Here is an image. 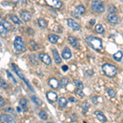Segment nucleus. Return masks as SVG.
I'll return each instance as SVG.
<instances>
[{
    "instance_id": "f257e3e1",
    "label": "nucleus",
    "mask_w": 123,
    "mask_h": 123,
    "mask_svg": "<svg viewBox=\"0 0 123 123\" xmlns=\"http://www.w3.org/2000/svg\"><path fill=\"white\" fill-rule=\"evenodd\" d=\"M86 42L93 49L96 51L103 50V43L102 40L98 37L88 36L86 38Z\"/></svg>"
},
{
    "instance_id": "f03ea898",
    "label": "nucleus",
    "mask_w": 123,
    "mask_h": 123,
    "mask_svg": "<svg viewBox=\"0 0 123 123\" xmlns=\"http://www.w3.org/2000/svg\"><path fill=\"white\" fill-rule=\"evenodd\" d=\"M102 71L104 73L105 76L110 77V78L115 77L117 76V67L113 66L112 64H110V63H104L102 66Z\"/></svg>"
},
{
    "instance_id": "7ed1b4c3",
    "label": "nucleus",
    "mask_w": 123,
    "mask_h": 123,
    "mask_svg": "<svg viewBox=\"0 0 123 123\" xmlns=\"http://www.w3.org/2000/svg\"><path fill=\"white\" fill-rule=\"evenodd\" d=\"M14 48L16 49V51L18 53H22L25 52L26 50V46L25 44V42L23 41V39L20 36H17L14 39Z\"/></svg>"
},
{
    "instance_id": "20e7f679",
    "label": "nucleus",
    "mask_w": 123,
    "mask_h": 123,
    "mask_svg": "<svg viewBox=\"0 0 123 123\" xmlns=\"http://www.w3.org/2000/svg\"><path fill=\"white\" fill-rule=\"evenodd\" d=\"M91 9L93 10V12L97 13H103L105 12L104 4L101 1H92V3H91Z\"/></svg>"
},
{
    "instance_id": "39448f33",
    "label": "nucleus",
    "mask_w": 123,
    "mask_h": 123,
    "mask_svg": "<svg viewBox=\"0 0 123 123\" xmlns=\"http://www.w3.org/2000/svg\"><path fill=\"white\" fill-rule=\"evenodd\" d=\"M12 68H13V70H14L15 72L17 73V76H19L20 78H21L22 80L25 81V83L27 85V86H28V88H30L31 90L33 91V90H33V88H32V87H31V84H30V83H29V81L26 80V78H25V77L23 76V73H22V71H21V69H20L19 67H17L16 64H14V63H12Z\"/></svg>"
},
{
    "instance_id": "423d86ee",
    "label": "nucleus",
    "mask_w": 123,
    "mask_h": 123,
    "mask_svg": "<svg viewBox=\"0 0 123 123\" xmlns=\"http://www.w3.org/2000/svg\"><path fill=\"white\" fill-rule=\"evenodd\" d=\"M39 58L42 62H43L46 65H50L52 63V60H51V57H49V55H48L47 53H40L39 54Z\"/></svg>"
},
{
    "instance_id": "0eeeda50",
    "label": "nucleus",
    "mask_w": 123,
    "mask_h": 123,
    "mask_svg": "<svg viewBox=\"0 0 123 123\" xmlns=\"http://www.w3.org/2000/svg\"><path fill=\"white\" fill-rule=\"evenodd\" d=\"M46 3L48 5L55 9H59L62 7V3L59 0H46Z\"/></svg>"
},
{
    "instance_id": "6e6552de",
    "label": "nucleus",
    "mask_w": 123,
    "mask_h": 123,
    "mask_svg": "<svg viewBox=\"0 0 123 123\" xmlns=\"http://www.w3.org/2000/svg\"><path fill=\"white\" fill-rule=\"evenodd\" d=\"M67 22L68 26L70 27V28L72 29V30H74V31H79V30L80 29V25H79L77 22H76V21H75L73 19H71V18L67 19Z\"/></svg>"
},
{
    "instance_id": "1a4fd4ad",
    "label": "nucleus",
    "mask_w": 123,
    "mask_h": 123,
    "mask_svg": "<svg viewBox=\"0 0 123 123\" xmlns=\"http://www.w3.org/2000/svg\"><path fill=\"white\" fill-rule=\"evenodd\" d=\"M20 16H21V18L22 19V21H25V22H28L31 21V14L29 11L26 10H23L20 12Z\"/></svg>"
},
{
    "instance_id": "9d476101",
    "label": "nucleus",
    "mask_w": 123,
    "mask_h": 123,
    "mask_svg": "<svg viewBox=\"0 0 123 123\" xmlns=\"http://www.w3.org/2000/svg\"><path fill=\"white\" fill-rule=\"evenodd\" d=\"M46 97L48 100H49V102L50 103H54L56 101H58V99H57V94L55 92H53V91H49V92H47Z\"/></svg>"
},
{
    "instance_id": "9b49d317",
    "label": "nucleus",
    "mask_w": 123,
    "mask_h": 123,
    "mask_svg": "<svg viewBox=\"0 0 123 123\" xmlns=\"http://www.w3.org/2000/svg\"><path fill=\"white\" fill-rule=\"evenodd\" d=\"M1 122L3 123H16L15 119L12 116L7 115V114L1 115Z\"/></svg>"
},
{
    "instance_id": "f8f14e48",
    "label": "nucleus",
    "mask_w": 123,
    "mask_h": 123,
    "mask_svg": "<svg viewBox=\"0 0 123 123\" xmlns=\"http://www.w3.org/2000/svg\"><path fill=\"white\" fill-rule=\"evenodd\" d=\"M108 21L111 24L116 25V24L119 22V17L116 14H114V13H109L108 15Z\"/></svg>"
},
{
    "instance_id": "ddd939ff",
    "label": "nucleus",
    "mask_w": 123,
    "mask_h": 123,
    "mask_svg": "<svg viewBox=\"0 0 123 123\" xmlns=\"http://www.w3.org/2000/svg\"><path fill=\"white\" fill-rule=\"evenodd\" d=\"M94 115H95V117H97V119H98V121H100V122H107V117H106V116L101 111H95L94 112Z\"/></svg>"
},
{
    "instance_id": "4468645a",
    "label": "nucleus",
    "mask_w": 123,
    "mask_h": 123,
    "mask_svg": "<svg viewBox=\"0 0 123 123\" xmlns=\"http://www.w3.org/2000/svg\"><path fill=\"white\" fill-rule=\"evenodd\" d=\"M59 84L60 83H59V81L56 78H51L49 80V85H50V87L53 89H55V90L59 87Z\"/></svg>"
},
{
    "instance_id": "2eb2a0df",
    "label": "nucleus",
    "mask_w": 123,
    "mask_h": 123,
    "mask_svg": "<svg viewBox=\"0 0 123 123\" xmlns=\"http://www.w3.org/2000/svg\"><path fill=\"white\" fill-rule=\"evenodd\" d=\"M52 53H53V57H54L55 63H56V64H60L62 62V58H61V57L59 56V53L57 52V50L56 49H53L52 50Z\"/></svg>"
},
{
    "instance_id": "dca6fc26",
    "label": "nucleus",
    "mask_w": 123,
    "mask_h": 123,
    "mask_svg": "<svg viewBox=\"0 0 123 123\" xmlns=\"http://www.w3.org/2000/svg\"><path fill=\"white\" fill-rule=\"evenodd\" d=\"M62 56L64 59H69L71 57V51L68 47H66L64 49V50L62 53Z\"/></svg>"
},
{
    "instance_id": "f3484780",
    "label": "nucleus",
    "mask_w": 123,
    "mask_h": 123,
    "mask_svg": "<svg viewBox=\"0 0 123 123\" xmlns=\"http://www.w3.org/2000/svg\"><path fill=\"white\" fill-rule=\"evenodd\" d=\"M75 12H76V14L77 17H80V16H82L85 14V7L83 5H79L76 7V10H75Z\"/></svg>"
},
{
    "instance_id": "a211bd4d",
    "label": "nucleus",
    "mask_w": 123,
    "mask_h": 123,
    "mask_svg": "<svg viewBox=\"0 0 123 123\" xmlns=\"http://www.w3.org/2000/svg\"><path fill=\"white\" fill-rule=\"evenodd\" d=\"M59 35H55V34H50V35L48 36V39H49V41L51 43H56L57 42V40L59 39Z\"/></svg>"
},
{
    "instance_id": "6ab92c4d",
    "label": "nucleus",
    "mask_w": 123,
    "mask_h": 123,
    "mask_svg": "<svg viewBox=\"0 0 123 123\" xmlns=\"http://www.w3.org/2000/svg\"><path fill=\"white\" fill-rule=\"evenodd\" d=\"M68 42L71 45V46H73L74 48L79 46L78 40H77V39L76 38V37H74V36H69L68 37Z\"/></svg>"
},
{
    "instance_id": "aec40b11",
    "label": "nucleus",
    "mask_w": 123,
    "mask_h": 123,
    "mask_svg": "<svg viewBox=\"0 0 123 123\" xmlns=\"http://www.w3.org/2000/svg\"><path fill=\"white\" fill-rule=\"evenodd\" d=\"M19 104L21 106V108H22L24 112H27L28 111V107H27V100L25 98H21L19 102Z\"/></svg>"
},
{
    "instance_id": "412c9836",
    "label": "nucleus",
    "mask_w": 123,
    "mask_h": 123,
    "mask_svg": "<svg viewBox=\"0 0 123 123\" xmlns=\"http://www.w3.org/2000/svg\"><path fill=\"white\" fill-rule=\"evenodd\" d=\"M122 57H123V53L122 52V51H120V50L117 51V52L113 54V58L116 61H117V62L122 61Z\"/></svg>"
},
{
    "instance_id": "4be33fe9",
    "label": "nucleus",
    "mask_w": 123,
    "mask_h": 123,
    "mask_svg": "<svg viewBox=\"0 0 123 123\" xmlns=\"http://www.w3.org/2000/svg\"><path fill=\"white\" fill-rule=\"evenodd\" d=\"M31 100L37 105V106H41V105L43 104L42 100H41L39 98H38V97L35 96V95H32V96L31 97Z\"/></svg>"
},
{
    "instance_id": "5701e85b",
    "label": "nucleus",
    "mask_w": 123,
    "mask_h": 123,
    "mask_svg": "<svg viewBox=\"0 0 123 123\" xmlns=\"http://www.w3.org/2000/svg\"><path fill=\"white\" fill-rule=\"evenodd\" d=\"M94 28H95V31L98 34H104L105 32V30L104 28V26H103L101 24H97V25H95Z\"/></svg>"
},
{
    "instance_id": "b1692460",
    "label": "nucleus",
    "mask_w": 123,
    "mask_h": 123,
    "mask_svg": "<svg viewBox=\"0 0 123 123\" xmlns=\"http://www.w3.org/2000/svg\"><path fill=\"white\" fill-rule=\"evenodd\" d=\"M58 104L61 108H65V107L67 105V100L64 98V97H61V98L58 99Z\"/></svg>"
},
{
    "instance_id": "393cba45",
    "label": "nucleus",
    "mask_w": 123,
    "mask_h": 123,
    "mask_svg": "<svg viewBox=\"0 0 123 123\" xmlns=\"http://www.w3.org/2000/svg\"><path fill=\"white\" fill-rule=\"evenodd\" d=\"M38 25H39V27H41V28H46L47 25H48V23L47 21H45L44 19L43 18H39L38 19Z\"/></svg>"
},
{
    "instance_id": "a878e982",
    "label": "nucleus",
    "mask_w": 123,
    "mask_h": 123,
    "mask_svg": "<svg viewBox=\"0 0 123 123\" xmlns=\"http://www.w3.org/2000/svg\"><path fill=\"white\" fill-rule=\"evenodd\" d=\"M106 91H107V94L110 98H114L117 94V92L115 91L113 89H111V88H107L106 89Z\"/></svg>"
},
{
    "instance_id": "bb28decb",
    "label": "nucleus",
    "mask_w": 123,
    "mask_h": 123,
    "mask_svg": "<svg viewBox=\"0 0 123 123\" xmlns=\"http://www.w3.org/2000/svg\"><path fill=\"white\" fill-rule=\"evenodd\" d=\"M10 18H11V21H12L13 23L17 24V25H21V21L19 19L18 17H17L16 15H12L11 17H10Z\"/></svg>"
},
{
    "instance_id": "cd10ccee",
    "label": "nucleus",
    "mask_w": 123,
    "mask_h": 123,
    "mask_svg": "<svg viewBox=\"0 0 123 123\" xmlns=\"http://www.w3.org/2000/svg\"><path fill=\"white\" fill-rule=\"evenodd\" d=\"M73 83L75 84V85L77 87L78 89H82L83 88V83L82 81H80V80H76V79H75V80H73Z\"/></svg>"
},
{
    "instance_id": "c85d7f7f",
    "label": "nucleus",
    "mask_w": 123,
    "mask_h": 123,
    "mask_svg": "<svg viewBox=\"0 0 123 123\" xmlns=\"http://www.w3.org/2000/svg\"><path fill=\"white\" fill-rule=\"evenodd\" d=\"M68 83H69V80H68V79L66 78V77L62 78L60 80V85L62 87H66L67 85H68Z\"/></svg>"
},
{
    "instance_id": "c756f323",
    "label": "nucleus",
    "mask_w": 123,
    "mask_h": 123,
    "mask_svg": "<svg viewBox=\"0 0 123 123\" xmlns=\"http://www.w3.org/2000/svg\"><path fill=\"white\" fill-rule=\"evenodd\" d=\"M108 12H109V13H116L117 12V7H115L114 5H112V4H110L108 6Z\"/></svg>"
},
{
    "instance_id": "7c9ffc66",
    "label": "nucleus",
    "mask_w": 123,
    "mask_h": 123,
    "mask_svg": "<svg viewBox=\"0 0 123 123\" xmlns=\"http://www.w3.org/2000/svg\"><path fill=\"white\" fill-rule=\"evenodd\" d=\"M39 117H40V119H42V120H46L48 118V115L44 111H40V112H39Z\"/></svg>"
},
{
    "instance_id": "2f4dec72",
    "label": "nucleus",
    "mask_w": 123,
    "mask_h": 123,
    "mask_svg": "<svg viewBox=\"0 0 123 123\" xmlns=\"http://www.w3.org/2000/svg\"><path fill=\"white\" fill-rule=\"evenodd\" d=\"M3 23V26L5 27L6 30H7V31H10V30L12 29V25L10 24V22H8V21H3V22H2Z\"/></svg>"
},
{
    "instance_id": "473e14b6",
    "label": "nucleus",
    "mask_w": 123,
    "mask_h": 123,
    "mask_svg": "<svg viewBox=\"0 0 123 123\" xmlns=\"http://www.w3.org/2000/svg\"><path fill=\"white\" fill-rule=\"evenodd\" d=\"M89 108H90V105L87 102H84L82 104V110L84 111V113H86V112L89 110Z\"/></svg>"
},
{
    "instance_id": "72a5a7b5",
    "label": "nucleus",
    "mask_w": 123,
    "mask_h": 123,
    "mask_svg": "<svg viewBox=\"0 0 123 123\" xmlns=\"http://www.w3.org/2000/svg\"><path fill=\"white\" fill-rule=\"evenodd\" d=\"M0 32H1V34L3 35H5L6 34H7V31L6 30V28L4 26H3V23H0Z\"/></svg>"
},
{
    "instance_id": "f704fd0d",
    "label": "nucleus",
    "mask_w": 123,
    "mask_h": 123,
    "mask_svg": "<svg viewBox=\"0 0 123 123\" xmlns=\"http://www.w3.org/2000/svg\"><path fill=\"white\" fill-rule=\"evenodd\" d=\"M75 93H76L77 94L79 95L80 97H84L85 96V94H84V92H83V90H82V89H76L75 90Z\"/></svg>"
},
{
    "instance_id": "c9c22d12",
    "label": "nucleus",
    "mask_w": 123,
    "mask_h": 123,
    "mask_svg": "<svg viewBox=\"0 0 123 123\" xmlns=\"http://www.w3.org/2000/svg\"><path fill=\"white\" fill-rule=\"evenodd\" d=\"M31 45L33 47V49H38V44H37L34 40L31 41Z\"/></svg>"
},
{
    "instance_id": "e433bc0d",
    "label": "nucleus",
    "mask_w": 123,
    "mask_h": 123,
    "mask_svg": "<svg viewBox=\"0 0 123 123\" xmlns=\"http://www.w3.org/2000/svg\"><path fill=\"white\" fill-rule=\"evenodd\" d=\"M0 85H1V86L3 87V88H6V87L7 86V84L3 80V79H1V80H0Z\"/></svg>"
},
{
    "instance_id": "4c0bfd02",
    "label": "nucleus",
    "mask_w": 123,
    "mask_h": 123,
    "mask_svg": "<svg viewBox=\"0 0 123 123\" xmlns=\"http://www.w3.org/2000/svg\"><path fill=\"white\" fill-rule=\"evenodd\" d=\"M7 71V76H8L9 78H11L12 80H13V82H14V83H17V80H15V78H14V77H13L12 76V74H10V72H9V71Z\"/></svg>"
},
{
    "instance_id": "58836bf2",
    "label": "nucleus",
    "mask_w": 123,
    "mask_h": 123,
    "mask_svg": "<svg viewBox=\"0 0 123 123\" xmlns=\"http://www.w3.org/2000/svg\"><path fill=\"white\" fill-rule=\"evenodd\" d=\"M98 97H96V96H94V97H93L92 98V102H93V104H98Z\"/></svg>"
},
{
    "instance_id": "ea45409f",
    "label": "nucleus",
    "mask_w": 123,
    "mask_h": 123,
    "mask_svg": "<svg viewBox=\"0 0 123 123\" xmlns=\"http://www.w3.org/2000/svg\"><path fill=\"white\" fill-rule=\"evenodd\" d=\"M3 105H4V100H3V98H0V107H3Z\"/></svg>"
},
{
    "instance_id": "a19ab883",
    "label": "nucleus",
    "mask_w": 123,
    "mask_h": 123,
    "mask_svg": "<svg viewBox=\"0 0 123 123\" xmlns=\"http://www.w3.org/2000/svg\"><path fill=\"white\" fill-rule=\"evenodd\" d=\"M69 101L72 103H75V102H76V99L75 98H73V97H71V98H69Z\"/></svg>"
},
{
    "instance_id": "79ce46f5",
    "label": "nucleus",
    "mask_w": 123,
    "mask_h": 123,
    "mask_svg": "<svg viewBox=\"0 0 123 123\" xmlns=\"http://www.w3.org/2000/svg\"><path fill=\"white\" fill-rule=\"evenodd\" d=\"M6 111H7V112H11L12 114H15V112H14V111H13L12 108H7L6 109Z\"/></svg>"
},
{
    "instance_id": "37998d69",
    "label": "nucleus",
    "mask_w": 123,
    "mask_h": 123,
    "mask_svg": "<svg viewBox=\"0 0 123 123\" xmlns=\"http://www.w3.org/2000/svg\"><path fill=\"white\" fill-rule=\"evenodd\" d=\"M62 69L64 71H67V69H68V67H67V66H66V65H64V66H62Z\"/></svg>"
},
{
    "instance_id": "c03bdc74",
    "label": "nucleus",
    "mask_w": 123,
    "mask_h": 123,
    "mask_svg": "<svg viewBox=\"0 0 123 123\" xmlns=\"http://www.w3.org/2000/svg\"><path fill=\"white\" fill-rule=\"evenodd\" d=\"M90 24H91V25H94V20H91Z\"/></svg>"
},
{
    "instance_id": "a18cd8bd",
    "label": "nucleus",
    "mask_w": 123,
    "mask_h": 123,
    "mask_svg": "<svg viewBox=\"0 0 123 123\" xmlns=\"http://www.w3.org/2000/svg\"><path fill=\"white\" fill-rule=\"evenodd\" d=\"M90 72H93V71H90ZM87 74H89V71H87ZM90 76H92L93 73H90Z\"/></svg>"
},
{
    "instance_id": "49530a36",
    "label": "nucleus",
    "mask_w": 123,
    "mask_h": 123,
    "mask_svg": "<svg viewBox=\"0 0 123 123\" xmlns=\"http://www.w3.org/2000/svg\"><path fill=\"white\" fill-rule=\"evenodd\" d=\"M17 111H18L19 112H21V109H20V108H17Z\"/></svg>"
}]
</instances>
